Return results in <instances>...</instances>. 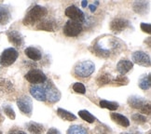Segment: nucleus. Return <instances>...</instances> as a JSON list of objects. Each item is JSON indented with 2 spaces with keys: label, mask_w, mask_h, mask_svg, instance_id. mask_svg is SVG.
<instances>
[{
  "label": "nucleus",
  "mask_w": 151,
  "mask_h": 134,
  "mask_svg": "<svg viewBox=\"0 0 151 134\" xmlns=\"http://www.w3.org/2000/svg\"><path fill=\"white\" fill-rule=\"evenodd\" d=\"M87 5H88V2L87 1H82V3H81V6H82L83 8L87 7Z\"/></svg>",
  "instance_id": "obj_39"
},
{
  "label": "nucleus",
  "mask_w": 151,
  "mask_h": 134,
  "mask_svg": "<svg viewBox=\"0 0 151 134\" xmlns=\"http://www.w3.org/2000/svg\"><path fill=\"white\" fill-rule=\"evenodd\" d=\"M120 134H142V133L139 131H135V132H122Z\"/></svg>",
  "instance_id": "obj_38"
},
{
  "label": "nucleus",
  "mask_w": 151,
  "mask_h": 134,
  "mask_svg": "<svg viewBox=\"0 0 151 134\" xmlns=\"http://www.w3.org/2000/svg\"><path fill=\"white\" fill-rule=\"evenodd\" d=\"M57 28V24L54 20L52 19H43L37 25V30L47 31V32H55Z\"/></svg>",
  "instance_id": "obj_15"
},
{
  "label": "nucleus",
  "mask_w": 151,
  "mask_h": 134,
  "mask_svg": "<svg viewBox=\"0 0 151 134\" xmlns=\"http://www.w3.org/2000/svg\"><path fill=\"white\" fill-rule=\"evenodd\" d=\"M148 102H149L147 101V99H145L141 96H137V95L131 96V97H129V99H128V103H129V105L134 109H139L140 111L142 110V108Z\"/></svg>",
  "instance_id": "obj_13"
},
{
  "label": "nucleus",
  "mask_w": 151,
  "mask_h": 134,
  "mask_svg": "<svg viewBox=\"0 0 151 134\" xmlns=\"http://www.w3.org/2000/svg\"><path fill=\"white\" fill-rule=\"evenodd\" d=\"M123 44L119 39L113 37H108L106 38H101L97 40L95 44L92 46L93 52L99 57L107 58L114 54L115 52H118L121 49V47Z\"/></svg>",
  "instance_id": "obj_1"
},
{
  "label": "nucleus",
  "mask_w": 151,
  "mask_h": 134,
  "mask_svg": "<svg viewBox=\"0 0 151 134\" xmlns=\"http://www.w3.org/2000/svg\"><path fill=\"white\" fill-rule=\"evenodd\" d=\"M133 10L140 15H145L147 13L149 8V2L147 1H135L132 4Z\"/></svg>",
  "instance_id": "obj_19"
},
{
  "label": "nucleus",
  "mask_w": 151,
  "mask_h": 134,
  "mask_svg": "<svg viewBox=\"0 0 151 134\" xmlns=\"http://www.w3.org/2000/svg\"><path fill=\"white\" fill-rule=\"evenodd\" d=\"M9 41L16 47H22L24 43V39L22 34L17 30H9L7 33Z\"/></svg>",
  "instance_id": "obj_12"
},
{
  "label": "nucleus",
  "mask_w": 151,
  "mask_h": 134,
  "mask_svg": "<svg viewBox=\"0 0 151 134\" xmlns=\"http://www.w3.org/2000/svg\"><path fill=\"white\" fill-rule=\"evenodd\" d=\"M9 134H26L25 132L22 131V130H10L9 132Z\"/></svg>",
  "instance_id": "obj_35"
},
{
  "label": "nucleus",
  "mask_w": 151,
  "mask_h": 134,
  "mask_svg": "<svg viewBox=\"0 0 151 134\" xmlns=\"http://www.w3.org/2000/svg\"><path fill=\"white\" fill-rule=\"evenodd\" d=\"M73 90L77 92V93H80V94H84V93L86 92V88H85V86L82 84V83H80V82H77V83H75L73 85Z\"/></svg>",
  "instance_id": "obj_32"
},
{
  "label": "nucleus",
  "mask_w": 151,
  "mask_h": 134,
  "mask_svg": "<svg viewBox=\"0 0 151 134\" xmlns=\"http://www.w3.org/2000/svg\"><path fill=\"white\" fill-rule=\"evenodd\" d=\"M27 129L31 134H42L44 132V127L41 124L33 121L27 124Z\"/></svg>",
  "instance_id": "obj_22"
},
{
  "label": "nucleus",
  "mask_w": 151,
  "mask_h": 134,
  "mask_svg": "<svg viewBox=\"0 0 151 134\" xmlns=\"http://www.w3.org/2000/svg\"><path fill=\"white\" fill-rule=\"evenodd\" d=\"M90 9H91V12H94V11L96 10V6H94V5H90Z\"/></svg>",
  "instance_id": "obj_36"
},
{
  "label": "nucleus",
  "mask_w": 151,
  "mask_h": 134,
  "mask_svg": "<svg viewBox=\"0 0 151 134\" xmlns=\"http://www.w3.org/2000/svg\"><path fill=\"white\" fill-rule=\"evenodd\" d=\"M24 53L29 59H31L32 61H35V62L39 61L42 58L41 51L38 49L35 48V47H28V48H26L24 50Z\"/></svg>",
  "instance_id": "obj_17"
},
{
  "label": "nucleus",
  "mask_w": 151,
  "mask_h": 134,
  "mask_svg": "<svg viewBox=\"0 0 151 134\" xmlns=\"http://www.w3.org/2000/svg\"><path fill=\"white\" fill-rule=\"evenodd\" d=\"M138 85H139V87H140V89H142L143 90H149L150 87H151V77H150V74L141 75V77L139 78V81H138Z\"/></svg>",
  "instance_id": "obj_21"
},
{
  "label": "nucleus",
  "mask_w": 151,
  "mask_h": 134,
  "mask_svg": "<svg viewBox=\"0 0 151 134\" xmlns=\"http://www.w3.org/2000/svg\"><path fill=\"white\" fill-rule=\"evenodd\" d=\"M112 77H111V75L108 74V73H104V74H101L99 77H98L97 80H96V82H97V85L98 86H104V85H107L109 83H111L112 82Z\"/></svg>",
  "instance_id": "obj_24"
},
{
  "label": "nucleus",
  "mask_w": 151,
  "mask_h": 134,
  "mask_svg": "<svg viewBox=\"0 0 151 134\" xmlns=\"http://www.w3.org/2000/svg\"><path fill=\"white\" fill-rule=\"evenodd\" d=\"M0 134H2V132H1V131H0Z\"/></svg>",
  "instance_id": "obj_40"
},
{
  "label": "nucleus",
  "mask_w": 151,
  "mask_h": 134,
  "mask_svg": "<svg viewBox=\"0 0 151 134\" xmlns=\"http://www.w3.org/2000/svg\"><path fill=\"white\" fill-rule=\"evenodd\" d=\"M17 105L20 111L26 115H31L33 112V102L29 96H22L17 100Z\"/></svg>",
  "instance_id": "obj_8"
},
{
  "label": "nucleus",
  "mask_w": 151,
  "mask_h": 134,
  "mask_svg": "<svg viewBox=\"0 0 151 134\" xmlns=\"http://www.w3.org/2000/svg\"><path fill=\"white\" fill-rule=\"evenodd\" d=\"M112 130L106 125H100L96 127V134H111Z\"/></svg>",
  "instance_id": "obj_31"
},
{
  "label": "nucleus",
  "mask_w": 151,
  "mask_h": 134,
  "mask_svg": "<svg viewBox=\"0 0 151 134\" xmlns=\"http://www.w3.org/2000/svg\"><path fill=\"white\" fill-rule=\"evenodd\" d=\"M11 13L7 6L0 4V24L5 25L10 21Z\"/></svg>",
  "instance_id": "obj_18"
},
{
  "label": "nucleus",
  "mask_w": 151,
  "mask_h": 134,
  "mask_svg": "<svg viewBox=\"0 0 151 134\" xmlns=\"http://www.w3.org/2000/svg\"><path fill=\"white\" fill-rule=\"evenodd\" d=\"M57 115H59L62 119L66 120V121H74L77 119V116H76L74 114H72L71 112H69L67 110H65L63 108L57 109Z\"/></svg>",
  "instance_id": "obj_23"
},
{
  "label": "nucleus",
  "mask_w": 151,
  "mask_h": 134,
  "mask_svg": "<svg viewBox=\"0 0 151 134\" xmlns=\"http://www.w3.org/2000/svg\"><path fill=\"white\" fill-rule=\"evenodd\" d=\"M25 79L29 83H31L33 85H37V84L44 83L47 80V77H46L45 74L41 70L32 69L25 75Z\"/></svg>",
  "instance_id": "obj_6"
},
{
  "label": "nucleus",
  "mask_w": 151,
  "mask_h": 134,
  "mask_svg": "<svg viewBox=\"0 0 151 134\" xmlns=\"http://www.w3.org/2000/svg\"><path fill=\"white\" fill-rule=\"evenodd\" d=\"M95 70V64L91 61H83L78 62L74 68V73L79 77H89Z\"/></svg>",
  "instance_id": "obj_3"
},
{
  "label": "nucleus",
  "mask_w": 151,
  "mask_h": 134,
  "mask_svg": "<svg viewBox=\"0 0 151 134\" xmlns=\"http://www.w3.org/2000/svg\"><path fill=\"white\" fill-rule=\"evenodd\" d=\"M100 106L102 108H106L108 109L110 111H115L119 108V103L118 102H109L106 100H102L100 102Z\"/></svg>",
  "instance_id": "obj_27"
},
{
  "label": "nucleus",
  "mask_w": 151,
  "mask_h": 134,
  "mask_svg": "<svg viewBox=\"0 0 151 134\" xmlns=\"http://www.w3.org/2000/svg\"><path fill=\"white\" fill-rule=\"evenodd\" d=\"M3 110H4V113L6 114V115H7L9 118L12 119V120L15 119V118H16L15 111L13 110V108L9 105V104H4Z\"/></svg>",
  "instance_id": "obj_28"
},
{
  "label": "nucleus",
  "mask_w": 151,
  "mask_h": 134,
  "mask_svg": "<svg viewBox=\"0 0 151 134\" xmlns=\"http://www.w3.org/2000/svg\"><path fill=\"white\" fill-rule=\"evenodd\" d=\"M5 120V118H4V115H3V114H2V112H1V110H0V123H2V122Z\"/></svg>",
  "instance_id": "obj_37"
},
{
  "label": "nucleus",
  "mask_w": 151,
  "mask_h": 134,
  "mask_svg": "<svg viewBox=\"0 0 151 134\" xmlns=\"http://www.w3.org/2000/svg\"><path fill=\"white\" fill-rule=\"evenodd\" d=\"M141 29H142L143 32L150 34L151 33V24L150 23H147V22H142L141 23Z\"/></svg>",
  "instance_id": "obj_33"
},
{
  "label": "nucleus",
  "mask_w": 151,
  "mask_h": 134,
  "mask_svg": "<svg viewBox=\"0 0 151 134\" xmlns=\"http://www.w3.org/2000/svg\"><path fill=\"white\" fill-rule=\"evenodd\" d=\"M48 10L46 8L42 7L40 5H36L31 8L26 13L24 19V25H34L35 23H38L41 21L45 16L47 15Z\"/></svg>",
  "instance_id": "obj_2"
},
{
  "label": "nucleus",
  "mask_w": 151,
  "mask_h": 134,
  "mask_svg": "<svg viewBox=\"0 0 151 134\" xmlns=\"http://www.w3.org/2000/svg\"><path fill=\"white\" fill-rule=\"evenodd\" d=\"M30 93L31 95L39 102H45L47 101L46 98V91L44 87L39 85H33L30 88Z\"/></svg>",
  "instance_id": "obj_14"
},
{
  "label": "nucleus",
  "mask_w": 151,
  "mask_h": 134,
  "mask_svg": "<svg viewBox=\"0 0 151 134\" xmlns=\"http://www.w3.org/2000/svg\"><path fill=\"white\" fill-rule=\"evenodd\" d=\"M65 15L71 21H78V22H80V23L82 21H84V20H85L84 12L75 5L69 6V7L66 8Z\"/></svg>",
  "instance_id": "obj_9"
},
{
  "label": "nucleus",
  "mask_w": 151,
  "mask_h": 134,
  "mask_svg": "<svg viewBox=\"0 0 151 134\" xmlns=\"http://www.w3.org/2000/svg\"><path fill=\"white\" fill-rule=\"evenodd\" d=\"M129 25H130V22L127 20L123 18H115L110 22V29H111L112 32L119 34L124 31Z\"/></svg>",
  "instance_id": "obj_11"
},
{
  "label": "nucleus",
  "mask_w": 151,
  "mask_h": 134,
  "mask_svg": "<svg viewBox=\"0 0 151 134\" xmlns=\"http://www.w3.org/2000/svg\"><path fill=\"white\" fill-rule=\"evenodd\" d=\"M47 134H61L60 130H58L55 128H50V129L48 130Z\"/></svg>",
  "instance_id": "obj_34"
},
{
  "label": "nucleus",
  "mask_w": 151,
  "mask_h": 134,
  "mask_svg": "<svg viewBox=\"0 0 151 134\" xmlns=\"http://www.w3.org/2000/svg\"><path fill=\"white\" fill-rule=\"evenodd\" d=\"M133 67V63L128 59H121L117 64V71L121 75H125Z\"/></svg>",
  "instance_id": "obj_16"
},
{
  "label": "nucleus",
  "mask_w": 151,
  "mask_h": 134,
  "mask_svg": "<svg viewBox=\"0 0 151 134\" xmlns=\"http://www.w3.org/2000/svg\"><path fill=\"white\" fill-rule=\"evenodd\" d=\"M78 115L84 121L88 122V123H93V122L96 120L95 116L92 115L89 111H87V110H80V111L78 112Z\"/></svg>",
  "instance_id": "obj_26"
},
{
  "label": "nucleus",
  "mask_w": 151,
  "mask_h": 134,
  "mask_svg": "<svg viewBox=\"0 0 151 134\" xmlns=\"http://www.w3.org/2000/svg\"><path fill=\"white\" fill-rule=\"evenodd\" d=\"M67 134H89L83 126L80 125H73L67 130Z\"/></svg>",
  "instance_id": "obj_25"
},
{
  "label": "nucleus",
  "mask_w": 151,
  "mask_h": 134,
  "mask_svg": "<svg viewBox=\"0 0 151 134\" xmlns=\"http://www.w3.org/2000/svg\"><path fill=\"white\" fill-rule=\"evenodd\" d=\"M132 62L138 65L145 66V67L150 66V63H151L150 56L145 51H142V50L134 51L132 55Z\"/></svg>",
  "instance_id": "obj_10"
},
{
  "label": "nucleus",
  "mask_w": 151,
  "mask_h": 134,
  "mask_svg": "<svg viewBox=\"0 0 151 134\" xmlns=\"http://www.w3.org/2000/svg\"><path fill=\"white\" fill-rule=\"evenodd\" d=\"M110 116H111V119L115 122V123L119 124L121 127L127 128L130 126V120L123 115L119 114V113H111Z\"/></svg>",
  "instance_id": "obj_20"
},
{
  "label": "nucleus",
  "mask_w": 151,
  "mask_h": 134,
  "mask_svg": "<svg viewBox=\"0 0 151 134\" xmlns=\"http://www.w3.org/2000/svg\"><path fill=\"white\" fill-rule=\"evenodd\" d=\"M82 24L80 22L75 21L69 20L66 21V23L63 26V34L66 37H78V34L82 32Z\"/></svg>",
  "instance_id": "obj_5"
},
{
  "label": "nucleus",
  "mask_w": 151,
  "mask_h": 134,
  "mask_svg": "<svg viewBox=\"0 0 151 134\" xmlns=\"http://www.w3.org/2000/svg\"><path fill=\"white\" fill-rule=\"evenodd\" d=\"M44 89L46 91V98H47V101L50 102H56L60 100L61 98V92L59 91L55 85L50 81L47 84L44 86Z\"/></svg>",
  "instance_id": "obj_7"
},
{
  "label": "nucleus",
  "mask_w": 151,
  "mask_h": 134,
  "mask_svg": "<svg viewBox=\"0 0 151 134\" xmlns=\"http://www.w3.org/2000/svg\"><path fill=\"white\" fill-rule=\"evenodd\" d=\"M18 57H19V52L14 48L6 49L1 53V55H0V64L5 67L10 66L16 62Z\"/></svg>",
  "instance_id": "obj_4"
},
{
  "label": "nucleus",
  "mask_w": 151,
  "mask_h": 134,
  "mask_svg": "<svg viewBox=\"0 0 151 134\" xmlns=\"http://www.w3.org/2000/svg\"><path fill=\"white\" fill-rule=\"evenodd\" d=\"M132 119L134 121L135 123H137V124H145L147 121V116H145V115H143L141 114H134V115H132Z\"/></svg>",
  "instance_id": "obj_30"
},
{
  "label": "nucleus",
  "mask_w": 151,
  "mask_h": 134,
  "mask_svg": "<svg viewBox=\"0 0 151 134\" xmlns=\"http://www.w3.org/2000/svg\"><path fill=\"white\" fill-rule=\"evenodd\" d=\"M112 82L116 83L117 85H119V86H123V85H127L129 83V78H128L126 75H118L116 78H113Z\"/></svg>",
  "instance_id": "obj_29"
}]
</instances>
